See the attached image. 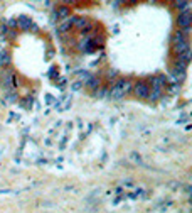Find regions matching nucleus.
Returning <instances> with one entry per match:
<instances>
[{"instance_id": "4be33fe9", "label": "nucleus", "mask_w": 192, "mask_h": 213, "mask_svg": "<svg viewBox=\"0 0 192 213\" xmlns=\"http://www.w3.org/2000/svg\"><path fill=\"white\" fill-rule=\"evenodd\" d=\"M83 86H84V85H83V81L76 80V81L73 83V85H71V91H79V90L83 88Z\"/></svg>"}, {"instance_id": "f8f14e48", "label": "nucleus", "mask_w": 192, "mask_h": 213, "mask_svg": "<svg viewBox=\"0 0 192 213\" xmlns=\"http://www.w3.org/2000/svg\"><path fill=\"white\" fill-rule=\"evenodd\" d=\"M103 76H105V81L111 85V83H113V81L116 80V78L120 76V74H118V69H115V68H108V69H106V73L103 74Z\"/></svg>"}, {"instance_id": "ddd939ff", "label": "nucleus", "mask_w": 192, "mask_h": 213, "mask_svg": "<svg viewBox=\"0 0 192 213\" xmlns=\"http://www.w3.org/2000/svg\"><path fill=\"white\" fill-rule=\"evenodd\" d=\"M184 39H189L185 34L182 32V29H175V31L172 32V36H170V44H174V43H179V41H184Z\"/></svg>"}, {"instance_id": "7ed1b4c3", "label": "nucleus", "mask_w": 192, "mask_h": 213, "mask_svg": "<svg viewBox=\"0 0 192 213\" xmlns=\"http://www.w3.org/2000/svg\"><path fill=\"white\" fill-rule=\"evenodd\" d=\"M175 24H177L179 29L182 27H187V26H192V12H190V7L184 10H179L177 12V17H175Z\"/></svg>"}, {"instance_id": "412c9836", "label": "nucleus", "mask_w": 192, "mask_h": 213, "mask_svg": "<svg viewBox=\"0 0 192 213\" xmlns=\"http://www.w3.org/2000/svg\"><path fill=\"white\" fill-rule=\"evenodd\" d=\"M26 102H24V107H26V110H32V107H34V98L32 97H27L24 98Z\"/></svg>"}, {"instance_id": "a211bd4d", "label": "nucleus", "mask_w": 192, "mask_h": 213, "mask_svg": "<svg viewBox=\"0 0 192 213\" xmlns=\"http://www.w3.org/2000/svg\"><path fill=\"white\" fill-rule=\"evenodd\" d=\"M128 161L133 162L135 166H142L143 164V161H142V156L138 152H130V156H128Z\"/></svg>"}, {"instance_id": "6e6552de", "label": "nucleus", "mask_w": 192, "mask_h": 213, "mask_svg": "<svg viewBox=\"0 0 192 213\" xmlns=\"http://www.w3.org/2000/svg\"><path fill=\"white\" fill-rule=\"evenodd\" d=\"M54 14H56V17H57V22L62 19H66L68 15H71V7L69 5H57L56 9H54Z\"/></svg>"}, {"instance_id": "bb28decb", "label": "nucleus", "mask_w": 192, "mask_h": 213, "mask_svg": "<svg viewBox=\"0 0 192 213\" xmlns=\"http://www.w3.org/2000/svg\"><path fill=\"white\" fill-rule=\"evenodd\" d=\"M123 185L127 188H133V181H132V179H127V183H123Z\"/></svg>"}, {"instance_id": "0eeeda50", "label": "nucleus", "mask_w": 192, "mask_h": 213, "mask_svg": "<svg viewBox=\"0 0 192 213\" xmlns=\"http://www.w3.org/2000/svg\"><path fill=\"white\" fill-rule=\"evenodd\" d=\"M34 24V20H32L31 17H27V15H20V17L17 19V29L19 31H29L31 29V26Z\"/></svg>"}, {"instance_id": "4468645a", "label": "nucleus", "mask_w": 192, "mask_h": 213, "mask_svg": "<svg viewBox=\"0 0 192 213\" xmlns=\"http://www.w3.org/2000/svg\"><path fill=\"white\" fill-rule=\"evenodd\" d=\"M187 63H184L182 59H179V58H175L174 56V59H172V68L175 69H179V71H187Z\"/></svg>"}, {"instance_id": "423d86ee", "label": "nucleus", "mask_w": 192, "mask_h": 213, "mask_svg": "<svg viewBox=\"0 0 192 213\" xmlns=\"http://www.w3.org/2000/svg\"><path fill=\"white\" fill-rule=\"evenodd\" d=\"M187 48H190V41H189V39H184V41H179V43L170 44V51H172L174 56H177V54L184 53Z\"/></svg>"}, {"instance_id": "5701e85b", "label": "nucleus", "mask_w": 192, "mask_h": 213, "mask_svg": "<svg viewBox=\"0 0 192 213\" xmlns=\"http://www.w3.org/2000/svg\"><path fill=\"white\" fill-rule=\"evenodd\" d=\"M7 31H9V27L5 26V22H0V39H5Z\"/></svg>"}, {"instance_id": "b1692460", "label": "nucleus", "mask_w": 192, "mask_h": 213, "mask_svg": "<svg viewBox=\"0 0 192 213\" xmlns=\"http://www.w3.org/2000/svg\"><path fill=\"white\" fill-rule=\"evenodd\" d=\"M5 26L9 29H17V19H10V20H3Z\"/></svg>"}, {"instance_id": "cd10ccee", "label": "nucleus", "mask_w": 192, "mask_h": 213, "mask_svg": "<svg viewBox=\"0 0 192 213\" xmlns=\"http://www.w3.org/2000/svg\"><path fill=\"white\" fill-rule=\"evenodd\" d=\"M20 191H22V190H17V191H14V195H19ZM0 193L3 195V193H12V191H10V190H5V191H0Z\"/></svg>"}, {"instance_id": "9b49d317", "label": "nucleus", "mask_w": 192, "mask_h": 213, "mask_svg": "<svg viewBox=\"0 0 192 213\" xmlns=\"http://www.w3.org/2000/svg\"><path fill=\"white\" fill-rule=\"evenodd\" d=\"M179 91H180V83H167L165 85V95H169V97H174V95H177Z\"/></svg>"}, {"instance_id": "20e7f679", "label": "nucleus", "mask_w": 192, "mask_h": 213, "mask_svg": "<svg viewBox=\"0 0 192 213\" xmlns=\"http://www.w3.org/2000/svg\"><path fill=\"white\" fill-rule=\"evenodd\" d=\"M74 19H76V15H68L66 19L59 20V26H57V34H66V32H71V29H73V24H74Z\"/></svg>"}, {"instance_id": "a878e982", "label": "nucleus", "mask_w": 192, "mask_h": 213, "mask_svg": "<svg viewBox=\"0 0 192 213\" xmlns=\"http://www.w3.org/2000/svg\"><path fill=\"white\" fill-rule=\"evenodd\" d=\"M59 3H62V5H74V0H59Z\"/></svg>"}, {"instance_id": "9d476101", "label": "nucleus", "mask_w": 192, "mask_h": 213, "mask_svg": "<svg viewBox=\"0 0 192 213\" xmlns=\"http://www.w3.org/2000/svg\"><path fill=\"white\" fill-rule=\"evenodd\" d=\"M170 7L174 10H184L187 7H190V0H170Z\"/></svg>"}, {"instance_id": "aec40b11", "label": "nucleus", "mask_w": 192, "mask_h": 213, "mask_svg": "<svg viewBox=\"0 0 192 213\" xmlns=\"http://www.w3.org/2000/svg\"><path fill=\"white\" fill-rule=\"evenodd\" d=\"M91 74H93L91 71H78V80L83 81V85H84V83L91 78Z\"/></svg>"}, {"instance_id": "6ab92c4d", "label": "nucleus", "mask_w": 192, "mask_h": 213, "mask_svg": "<svg viewBox=\"0 0 192 213\" xmlns=\"http://www.w3.org/2000/svg\"><path fill=\"white\" fill-rule=\"evenodd\" d=\"M5 93H7V100H9V103H17L20 100L17 90H10V91H5Z\"/></svg>"}, {"instance_id": "dca6fc26", "label": "nucleus", "mask_w": 192, "mask_h": 213, "mask_svg": "<svg viewBox=\"0 0 192 213\" xmlns=\"http://www.w3.org/2000/svg\"><path fill=\"white\" fill-rule=\"evenodd\" d=\"M9 64H10V54H9V51H2V53H0V66H2V68H7Z\"/></svg>"}, {"instance_id": "c85d7f7f", "label": "nucleus", "mask_w": 192, "mask_h": 213, "mask_svg": "<svg viewBox=\"0 0 192 213\" xmlns=\"http://www.w3.org/2000/svg\"><path fill=\"white\" fill-rule=\"evenodd\" d=\"M78 2H81V0H74V3H78Z\"/></svg>"}, {"instance_id": "1a4fd4ad", "label": "nucleus", "mask_w": 192, "mask_h": 213, "mask_svg": "<svg viewBox=\"0 0 192 213\" xmlns=\"http://www.w3.org/2000/svg\"><path fill=\"white\" fill-rule=\"evenodd\" d=\"M89 24H91V20L88 17H76L74 19V24H73V29L78 31V32H81V31H84Z\"/></svg>"}, {"instance_id": "393cba45", "label": "nucleus", "mask_w": 192, "mask_h": 213, "mask_svg": "<svg viewBox=\"0 0 192 213\" xmlns=\"http://www.w3.org/2000/svg\"><path fill=\"white\" fill-rule=\"evenodd\" d=\"M54 102H56V98H54L51 93H46V103H47V105H52Z\"/></svg>"}, {"instance_id": "f257e3e1", "label": "nucleus", "mask_w": 192, "mask_h": 213, "mask_svg": "<svg viewBox=\"0 0 192 213\" xmlns=\"http://www.w3.org/2000/svg\"><path fill=\"white\" fill-rule=\"evenodd\" d=\"M123 80L125 78L118 76L113 83H111L110 93H108V100H111V102H122L123 98H127L123 95Z\"/></svg>"}, {"instance_id": "2eb2a0df", "label": "nucleus", "mask_w": 192, "mask_h": 213, "mask_svg": "<svg viewBox=\"0 0 192 213\" xmlns=\"http://www.w3.org/2000/svg\"><path fill=\"white\" fill-rule=\"evenodd\" d=\"M175 58H179V59H182L184 63H187V64H189L190 59H192V48H187L185 51L180 53V54H177Z\"/></svg>"}, {"instance_id": "f03ea898", "label": "nucleus", "mask_w": 192, "mask_h": 213, "mask_svg": "<svg viewBox=\"0 0 192 213\" xmlns=\"http://www.w3.org/2000/svg\"><path fill=\"white\" fill-rule=\"evenodd\" d=\"M148 91H150V86H148V81H147V80H137V81H133L132 95H133L135 98H138V100H147Z\"/></svg>"}, {"instance_id": "f3484780", "label": "nucleus", "mask_w": 192, "mask_h": 213, "mask_svg": "<svg viewBox=\"0 0 192 213\" xmlns=\"http://www.w3.org/2000/svg\"><path fill=\"white\" fill-rule=\"evenodd\" d=\"M132 86H133V81L130 80V78H125L123 80V95L125 97L132 95Z\"/></svg>"}, {"instance_id": "39448f33", "label": "nucleus", "mask_w": 192, "mask_h": 213, "mask_svg": "<svg viewBox=\"0 0 192 213\" xmlns=\"http://www.w3.org/2000/svg\"><path fill=\"white\" fill-rule=\"evenodd\" d=\"M103 83V74H91V78L84 83V88H88L89 91H94L96 88H98L99 85Z\"/></svg>"}]
</instances>
